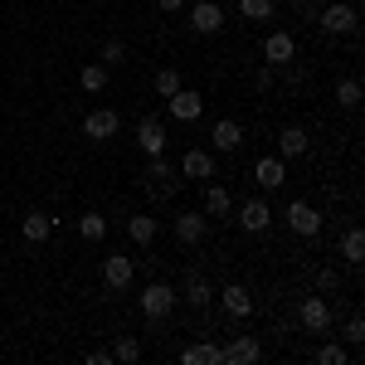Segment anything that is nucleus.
<instances>
[{
	"instance_id": "1",
	"label": "nucleus",
	"mask_w": 365,
	"mask_h": 365,
	"mask_svg": "<svg viewBox=\"0 0 365 365\" xmlns=\"http://www.w3.org/2000/svg\"><path fill=\"white\" fill-rule=\"evenodd\" d=\"M356 25H361V10L351 5V0H327L322 10H317V29L322 34H356Z\"/></svg>"
},
{
	"instance_id": "2",
	"label": "nucleus",
	"mask_w": 365,
	"mask_h": 365,
	"mask_svg": "<svg viewBox=\"0 0 365 365\" xmlns=\"http://www.w3.org/2000/svg\"><path fill=\"white\" fill-rule=\"evenodd\" d=\"M141 190L151 200H170L180 190V170L170 166V161H161V156H151V166L141 170Z\"/></svg>"
},
{
	"instance_id": "3",
	"label": "nucleus",
	"mask_w": 365,
	"mask_h": 365,
	"mask_svg": "<svg viewBox=\"0 0 365 365\" xmlns=\"http://www.w3.org/2000/svg\"><path fill=\"white\" fill-rule=\"evenodd\" d=\"M180 302V287H170V282H146L141 287V317L146 322H166L170 312Z\"/></svg>"
},
{
	"instance_id": "4",
	"label": "nucleus",
	"mask_w": 365,
	"mask_h": 365,
	"mask_svg": "<svg viewBox=\"0 0 365 365\" xmlns=\"http://www.w3.org/2000/svg\"><path fill=\"white\" fill-rule=\"evenodd\" d=\"M282 225L292 229L297 239H317V234H322V210L307 205V200H292V205L282 210Z\"/></svg>"
},
{
	"instance_id": "5",
	"label": "nucleus",
	"mask_w": 365,
	"mask_h": 365,
	"mask_svg": "<svg viewBox=\"0 0 365 365\" xmlns=\"http://www.w3.org/2000/svg\"><path fill=\"white\" fill-rule=\"evenodd\" d=\"M331 302L327 297H302V307H297V331H312V336H327L331 331Z\"/></svg>"
},
{
	"instance_id": "6",
	"label": "nucleus",
	"mask_w": 365,
	"mask_h": 365,
	"mask_svg": "<svg viewBox=\"0 0 365 365\" xmlns=\"http://www.w3.org/2000/svg\"><path fill=\"white\" fill-rule=\"evenodd\" d=\"M234 220H239L244 234H263V229L273 225V205H268L263 195H249V200H239V205H234Z\"/></svg>"
},
{
	"instance_id": "7",
	"label": "nucleus",
	"mask_w": 365,
	"mask_h": 365,
	"mask_svg": "<svg viewBox=\"0 0 365 365\" xmlns=\"http://www.w3.org/2000/svg\"><path fill=\"white\" fill-rule=\"evenodd\" d=\"M137 282V258L132 253H108L103 258V287L108 292H122V287H132Z\"/></svg>"
},
{
	"instance_id": "8",
	"label": "nucleus",
	"mask_w": 365,
	"mask_h": 365,
	"mask_svg": "<svg viewBox=\"0 0 365 365\" xmlns=\"http://www.w3.org/2000/svg\"><path fill=\"white\" fill-rule=\"evenodd\" d=\"M166 113H170V122L190 127V122H200V117H205V98H200V93H190V88H180V93H170V98H166Z\"/></svg>"
},
{
	"instance_id": "9",
	"label": "nucleus",
	"mask_w": 365,
	"mask_h": 365,
	"mask_svg": "<svg viewBox=\"0 0 365 365\" xmlns=\"http://www.w3.org/2000/svg\"><path fill=\"white\" fill-rule=\"evenodd\" d=\"M117 132H122V117H117V108H93V113L83 117V137H88V141H113Z\"/></svg>"
},
{
	"instance_id": "10",
	"label": "nucleus",
	"mask_w": 365,
	"mask_h": 365,
	"mask_svg": "<svg viewBox=\"0 0 365 365\" xmlns=\"http://www.w3.org/2000/svg\"><path fill=\"white\" fill-rule=\"evenodd\" d=\"M205 234H210V220H205L200 210H180V215H175V244L195 249V244H205Z\"/></svg>"
},
{
	"instance_id": "11",
	"label": "nucleus",
	"mask_w": 365,
	"mask_h": 365,
	"mask_svg": "<svg viewBox=\"0 0 365 365\" xmlns=\"http://www.w3.org/2000/svg\"><path fill=\"white\" fill-rule=\"evenodd\" d=\"M190 29L195 34H220L225 29V5L220 0H195L190 5Z\"/></svg>"
},
{
	"instance_id": "12",
	"label": "nucleus",
	"mask_w": 365,
	"mask_h": 365,
	"mask_svg": "<svg viewBox=\"0 0 365 365\" xmlns=\"http://www.w3.org/2000/svg\"><path fill=\"white\" fill-rule=\"evenodd\" d=\"M249 175H253L258 190H278L282 180H287V161H282V156H258L249 166Z\"/></svg>"
},
{
	"instance_id": "13",
	"label": "nucleus",
	"mask_w": 365,
	"mask_h": 365,
	"mask_svg": "<svg viewBox=\"0 0 365 365\" xmlns=\"http://www.w3.org/2000/svg\"><path fill=\"white\" fill-rule=\"evenodd\" d=\"M263 58H268L273 68H287V63L297 58V39H292L287 29H273V34L263 39Z\"/></svg>"
},
{
	"instance_id": "14",
	"label": "nucleus",
	"mask_w": 365,
	"mask_h": 365,
	"mask_svg": "<svg viewBox=\"0 0 365 365\" xmlns=\"http://www.w3.org/2000/svg\"><path fill=\"white\" fill-rule=\"evenodd\" d=\"M137 146L146 156H166V122H161V117H141L137 122Z\"/></svg>"
},
{
	"instance_id": "15",
	"label": "nucleus",
	"mask_w": 365,
	"mask_h": 365,
	"mask_svg": "<svg viewBox=\"0 0 365 365\" xmlns=\"http://www.w3.org/2000/svg\"><path fill=\"white\" fill-rule=\"evenodd\" d=\"M180 180H200V185H205V180H215V156H210V151H185V156H180Z\"/></svg>"
},
{
	"instance_id": "16",
	"label": "nucleus",
	"mask_w": 365,
	"mask_h": 365,
	"mask_svg": "<svg viewBox=\"0 0 365 365\" xmlns=\"http://www.w3.org/2000/svg\"><path fill=\"white\" fill-rule=\"evenodd\" d=\"M220 356H225V365H258L263 361V346L253 336H239V341H229V346H220Z\"/></svg>"
},
{
	"instance_id": "17",
	"label": "nucleus",
	"mask_w": 365,
	"mask_h": 365,
	"mask_svg": "<svg viewBox=\"0 0 365 365\" xmlns=\"http://www.w3.org/2000/svg\"><path fill=\"white\" fill-rule=\"evenodd\" d=\"M210 141H215V151H239V146H244V127H239V122H234V117H220V122H215V127H210Z\"/></svg>"
},
{
	"instance_id": "18",
	"label": "nucleus",
	"mask_w": 365,
	"mask_h": 365,
	"mask_svg": "<svg viewBox=\"0 0 365 365\" xmlns=\"http://www.w3.org/2000/svg\"><path fill=\"white\" fill-rule=\"evenodd\" d=\"M205 215L210 220H234V195L215 180H205Z\"/></svg>"
},
{
	"instance_id": "19",
	"label": "nucleus",
	"mask_w": 365,
	"mask_h": 365,
	"mask_svg": "<svg viewBox=\"0 0 365 365\" xmlns=\"http://www.w3.org/2000/svg\"><path fill=\"white\" fill-rule=\"evenodd\" d=\"M307 146H312V137L302 132V127H282V132H278V156H282V161L307 156Z\"/></svg>"
},
{
	"instance_id": "20",
	"label": "nucleus",
	"mask_w": 365,
	"mask_h": 365,
	"mask_svg": "<svg viewBox=\"0 0 365 365\" xmlns=\"http://www.w3.org/2000/svg\"><path fill=\"white\" fill-rule=\"evenodd\" d=\"M185 302L195 312H205L210 302H215V282L205 278V273H185Z\"/></svg>"
},
{
	"instance_id": "21",
	"label": "nucleus",
	"mask_w": 365,
	"mask_h": 365,
	"mask_svg": "<svg viewBox=\"0 0 365 365\" xmlns=\"http://www.w3.org/2000/svg\"><path fill=\"white\" fill-rule=\"evenodd\" d=\"M220 302H225L229 317H249V312H253V292H249V287H239V282H229V287H220Z\"/></svg>"
},
{
	"instance_id": "22",
	"label": "nucleus",
	"mask_w": 365,
	"mask_h": 365,
	"mask_svg": "<svg viewBox=\"0 0 365 365\" xmlns=\"http://www.w3.org/2000/svg\"><path fill=\"white\" fill-rule=\"evenodd\" d=\"M156 215H132V220H127V239H132V244H141V249H151V244H156Z\"/></svg>"
},
{
	"instance_id": "23",
	"label": "nucleus",
	"mask_w": 365,
	"mask_h": 365,
	"mask_svg": "<svg viewBox=\"0 0 365 365\" xmlns=\"http://www.w3.org/2000/svg\"><path fill=\"white\" fill-rule=\"evenodd\" d=\"M54 234V215H44V210H29L25 215V239L29 244H44Z\"/></svg>"
},
{
	"instance_id": "24",
	"label": "nucleus",
	"mask_w": 365,
	"mask_h": 365,
	"mask_svg": "<svg viewBox=\"0 0 365 365\" xmlns=\"http://www.w3.org/2000/svg\"><path fill=\"white\" fill-rule=\"evenodd\" d=\"M180 365H225V356H220V346H185L180 351Z\"/></svg>"
},
{
	"instance_id": "25",
	"label": "nucleus",
	"mask_w": 365,
	"mask_h": 365,
	"mask_svg": "<svg viewBox=\"0 0 365 365\" xmlns=\"http://www.w3.org/2000/svg\"><path fill=\"white\" fill-rule=\"evenodd\" d=\"M239 15L253 20V25H268V20L278 15V5H273V0H239Z\"/></svg>"
},
{
	"instance_id": "26",
	"label": "nucleus",
	"mask_w": 365,
	"mask_h": 365,
	"mask_svg": "<svg viewBox=\"0 0 365 365\" xmlns=\"http://www.w3.org/2000/svg\"><path fill=\"white\" fill-rule=\"evenodd\" d=\"M78 234H83L88 244H98V239H108V215H98V210H88L83 220H78Z\"/></svg>"
},
{
	"instance_id": "27",
	"label": "nucleus",
	"mask_w": 365,
	"mask_h": 365,
	"mask_svg": "<svg viewBox=\"0 0 365 365\" xmlns=\"http://www.w3.org/2000/svg\"><path fill=\"white\" fill-rule=\"evenodd\" d=\"M108 73H113L108 63H88L83 73H78V83H83V93H103V88H108Z\"/></svg>"
},
{
	"instance_id": "28",
	"label": "nucleus",
	"mask_w": 365,
	"mask_h": 365,
	"mask_svg": "<svg viewBox=\"0 0 365 365\" xmlns=\"http://www.w3.org/2000/svg\"><path fill=\"white\" fill-rule=\"evenodd\" d=\"M341 258H346V263H361L365 258V234L356 225L346 229V239H341Z\"/></svg>"
},
{
	"instance_id": "29",
	"label": "nucleus",
	"mask_w": 365,
	"mask_h": 365,
	"mask_svg": "<svg viewBox=\"0 0 365 365\" xmlns=\"http://www.w3.org/2000/svg\"><path fill=\"white\" fill-rule=\"evenodd\" d=\"M336 103L341 108H361V78H341L336 83Z\"/></svg>"
},
{
	"instance_id": "30",
	"label": "nucleus",
	"mask_w": 365,
	"mask_h": 365,
	"mask_svg": "<svg viewBox=\"0 0 365 365\" xmlns=\"http://www.w3.org/2000/svg\"><path fill=\"white\" fill-rule=\"evenodd\" d=\"M180 68H156V93H161V98H170V93H180Z\"/></svg>"
},
{
	"instance_id": "31",
	"label": "nucleus",
	"mask_w": 365,
	"mask_h": 365,
	"mask_svg": "<svg viewBox=\"0 0 365 365\" xmlns=\"http://www.w3.org/2000/svg\"><path fill=\"white\" fill-rule=\"evenodd\" d=\"M113 361H122V365L141 361V341H137V336H122V341L113 346Z\"/></svg>"
},
{
	"instance_id": "32",
	"label": "nucleus",
	"mask_w": 365,
	"mask_h": 365,
	"mask_svg": "<svg viewBox=\"0 0 365 365\" xmlns=\"http://www.w3.org/2000/svg\"><path fill=\"white\" fill-rule=\"evenodd\" d=\"M351 356H346V346H336V341H327L322 351H317V365H346Z\"/></svg>"
},
{
	"instance_id": "33",
	"label": "nucleus",
	"mask_w": 365,
	"mask_h": 365,
	"mask_svg": "<svg viewBox=\"0 0 365 365\" xmlns=\"http://www.w3.org/2000/svg\"><path fill=\"white\" fill-rule=\"evenodd\" d=\"M341 331H346V341H351V346H361V341H365V317H361V312H351Z\"/></svg>"
},
{
	"instance_id": "34",
	"label": "nucleus",
	"mask_w": 365,
	"mask_h": 365,
	"mask_svg": "<svg viewBox=\"0 0 365 365\" xmlns=\"http://www.w3.org/2000/svg\"><path fill=\"white\" fill-rule=\"evenodd\" d=\"M122 58H127V44H122V39H108V44H103V63H108V68H117Z\"/></svg>"
},
{
	"instance_id": "35",
	"label": "nucleus",
	"mask_w": 365,
	"mask_h": 365,
	"mask_svg": "<svg viewBox=\"0 0 365 365\" xmlns=\"http://www.w3.org/2000/svg\"><path fill=\"white\" fill-rule=\"evenodd\" d=\"M253 83H258V88H273V83H278V68H273V63H263V68L253 73Z\"/></svg>"
},
{
	"instance_id": "36",
	"label": "nucleus",
	"mask_w": 365,
	"mask_h": 365,
	"mask_svg": "<svg viewBox=\"0 0 365 365\" xmlns=\"http://www.w3.org/2000/svg\"><path fill=\"white\" fill-rule=\"evenodd\" d=\"M317 287H322V292H336V287H341V278L331 273V268H322V273H317Z\"/></svg>"
},
{
	"instance_id": "37",
	"label": "nucleus",
	"mask_w": 365,
	"mask_h": 365,
	"mask_svg": "<svg viewBox=\"0 0 365 365\" xmlns=\"http://www.w3.org/2000/svg\"><path fill=\"white\" fill-rule=\"evenodd\" d=\"M88 365H113V351H88Z\"/></svg>"
},
{
	"instance_id": "38",
	"label": "nucleus",
	"mask_w": 365,
	"mask_h": 365,
	"mask_svg": "<svg viewBox=\"0 0 365 365\" xmlns=\"http://www.w3.org/2000/svg\"><path fill=\"white\" fill-rule=\"evenodd\" d=\"M180 5H185V0H156V10H161V15H175Z\"/></svg>"
}]
</instances>
